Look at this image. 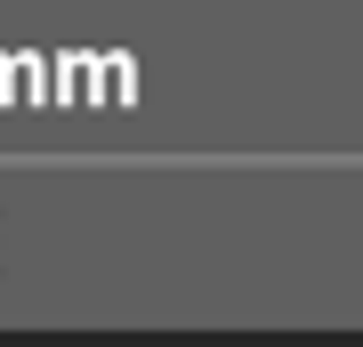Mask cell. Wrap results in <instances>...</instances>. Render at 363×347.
<instances>
[]
</instances>
